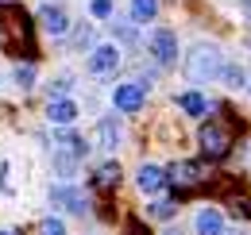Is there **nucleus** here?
<instances>
[{
	"instance_id": "9b49d317",
	"label": "nucleus",
	"mask_w": 251,
	"mask_h": 235,
	"mask_svg": "<svg viewBox=\"0 0 251 235\" xmlns=\"http://www.w3.org/2000/svg\"><path fill=\"white\" fill-rule=\"evenodd\" d=\"M197 235H224V216L217 208H201L197 212Z\"/></svg>"
},
{
	"instance_id": "6ab92c4d",
	"label": "nucleus",
	"mask_w": 251,
	"mask_h": 235,
	"mask_svg": "<svg viewBox=\"0 0 251 235\" xmlns=\"http://www.w3.org/2000/svg\"><path fill=\"white\" fill-rule=\"evenodd\" d=\"M39 235H66V224L50 216V220H43V224H39Z\"/></svg>"
},
{
	"instance_id": "20e7f679",
	"label": "nucleus",
	"mask_w": 251,
	"mask_h": 235,
	"mask_svg": "<svg viewBox=\"0 0 251 235\" xmlns=\"http://www.w3.org/2000/svg\"><path fill=\"white\" fill-rule=\"evenodd\" d=\"M147 47H151V54H155L158 66H174V62H178V35L170 27H155L151 39H147Z\"/></svg>"
},
{
	"instance_id": "393cba45",
	"label": "nucleus",
	"mask_w": 251,
	"mask_h": 235,
	"mask_svg": "<svg viewBox=\"0 0 251 235\" xmlns=\"http://www.w3.org/2000/svg\"><path fill=\"white\" fill-rule=\"evenodd\" d=\"M248 89H251V77H248Z\"/></svg>"
},
{
	"instance_id": "1a4fd4ad",
	"label": "nucleus",
	"mask_w": 251,
	"mask_h": 235,
	"mask_svg": "<svg viewBox=\"0 0 251 235\" xmlns=\"http://www.w3.org/2000/svg\"><path fill=\"white\" fill-rule=\"evenodd\" d=\"M120 66V50L116 47H97L89 54V73H112Z\"/></svg>"
},
{
	"instance_id": "ddd939ff",
	"label": "nucleus",
	"mask_w": 251,
	"mask_h": 235,
	"mask_svg": "<svg viewBox=\"0 0 251 235\" xmlns=\"http://www.w3.org/2000/svg\"><path fill=\"white\" fill-rule=\"evenodd\" d=\"M47 116H50V123L66 127V123H74V119H77V104H74V100H50Z\"/></svg>"
},
{
	"instance_id": "423d86ee",
	"label": "nucleus",
	"mask_w": 251,
	"mask_h": 235,
	"mask_svg": "<svg viewBox=\"0 0 251 235\" xmlns=\"http://www.w3.org/2000/svg\"><path fill=\"white\" fill-rule=\"evenodd\" d=\"M39 24H43L47 35H66L70 31V16H66V8H58V4H43L39 8Z\"/></svg>"
},
{
	"instance_id": "4468645a",
	"label": "nucleus",
	"mask_w": 251,
	"mask_h": 235,
	"mask_svg": "<svg viewBox=\"0 0 251 235\" xmlns=\"http://www.w3.org/2000/svg\"><path fill=\"white\" fill-rule=\"evenodd\" d=\"M178 108H182L186 116H205V112H209V104H205L201 93H182V96H178Z\"/></svg>"
},
{
	"instance_id": "2eb2a0df",
	"label": "nucleus",
	"mask_w": 251,
	"mask_h": 235,
	"mask_svg": "<svg viewBox=\"0 0 251 235\" xmlns=\"http://www.w3.org/2000/svg\"><path fill=\"white\" fill-rule=\"evenodd\" d=\"M97 139H100V147H104V150H112V147H116V139H120V123H116V119H100Z\"/></svg>"
},
{
	"instance_id": "f257e3e1",
	"label": "nucleus",
	"mask_w": 251,
	"mask_h": 235,
	"mask_svg": "<svg viewBox=\"0 0 251 235\" xmlns=\"http://www.w3.org/2000/svg\"><path fill=\"white\" fill-rule=\"evenodd\" d=\"M0 31H4L8 54H27V58H35V27H31V16L20 4H0Z\"/></svg>"
},
{
	"instance_id": "b1692460",
	"label": "nucleus",
	"mask_w": 251,
	"mask_h": 235,
	"mask_svg": "<svg viewBox=\"0 0 251 235\" xmlns=\"http://www.w3.org/2000/svg\"><path fill=\"white\" fill-rule=\"evenodd\" d=\"M0 235H16V232H0Z\"/></svg>"
},
{
	"instance_id": "f8f14e48",
	"label": "nucleus",
	"mask_w": 251,
	"mask_h": 235,
	"mask_svg": "<svg viewBox=\"0 0 251 235\" xmlns=\"http://www.w3.org/2000/svg\"><path fill=\"white\" fill-rule=\"evenodd\" d=\"M135 181H139V189H143V193H158V189L166 185V170H158V166H139Z\"/></svg>"
},
{
	"instance_id": "4be33fe9",
	"label": "nucleus",
	"mask_w": 251,
	"mask_h": 235,
	"mask_svg": "<svg viewBox=\"0 0 251 235\" xmlns=\"http://www.w3.org/2000/svg\"><path fill=\"white\" fill-rule=\"evenodd\" d=\"M112 12V0H93V16H108Z\"/></svg>"
},
{
	"instance_id": "dca6fc26",
	"label": "nucleus",
	"mask_w": 251,
	"mask_h": 235,
	"mask_svg": "<svg viewBox=\"0 0 251 235\" xmlns=\"http://www.w3.org/2000/svg\"><path fill=\"white\" fill-rule=\"evenodd\" d=\"M116 181H120V166H116V162H104V166L97 170V177H93L97 189H112Z\"/></svg>"
},
{
	"instance_id": "aec40b11",
	"label": "nucleus",
	"mask_w": 251,
	"mask_h": 235,
	"mask_svg": "<svg viewBox=\"0 0 251 235\" xmlns=\"http://www.w3.org/2000/svg\"><path fill=\"white\" fill-rule=\"evenodd\" d=\"M151 216H155V220H170V216H174V205H170V201H158V205L151 208Z\"/></svg>"
},
{
	"instance_id": "6e6552de",
	"label": "nucleus",
	"mask_w": 251,
	"mask_h": 235,
	"mask_svg": "<svg viewBox=\"0 0 251 235\" xmlns=\"http://www.w3.org/2000/svg\"><path fill=\"white\" fill-rule=\"evenodd\" d=\"M166 177H170L174 185L189 189V185H201V181H205V166H201V162H178Z\"/></svg>"
},
{
	"instance_id": "5701e85b",
	"label": "nucleus",
	"mask_w": 251,
	"mask_h": 235,
	"mask_svg": "<svg viewBox=\"0 0 251 235\" xmlns=\"http://www.w3.org/2000/svg\"><path fill=\"white\" fill-rule=\"evenodd\" d=\"M240 8H244V12L251 16V0H240Z\"/></svg>"
},
{
	"instance_id": "a211bd4d",
	"label": "nucleus",
	"mask_w": 251,
	"mask_h": 235,
	"mask_svg": "<svg viewBox=\"0 0 251 235\" xmlns=\"http://www.w3.org/2000/svg\"><path fill=\"white\" fill-rule=\"evenodd\" d=\"M220 77L228 81V89H244V85H248V73H244L240 66H224V70H220Z\"/></svg>"
},
{
	"instance_id": "f03ea898",
	"label": "nucleus",
	"mask_w": 251,
	"mask_h": 235,
	"mask_svg": "<svg viewBox=\"0 0 251 235\" xmlns=\"http://www.w3.org/2000/svg\"><path fill=\"white\" fill-rule=\"evenodd\" d=\"M220 70H224V54H220L217 47H193V54L186 58V73L189 81H217Z\"/></svg>"
},
{
	"instance_id": "412c9836",
	"label": "nucleus",
	"mask_w": 251,
	"mask_h": 235,
	"mask_svg": "<svg viewBox=\"0 0 251 235\" xmlns=\"http://www.w3.org/2000/svg\"><path fill=\"white\" fill-rule=\"evenodd\" d=\"M16 81H20V85L27 89V85L35 81V70H31V66H16Z\"/></svg>"
},
{
	"instance_id": "f3484780",
	"label": "nucleus",
	"mask_w": 251,
	"mask_h": 235,
	"mask_svg": "<svg viewBox=\"0 0 251 235\" xmlns=\"http://www.w3.org/2000/svg\"><path fill=\"white\" fill-rule=\"evenodd\" d=\"M155 16H158V0H131V20L147 24V20H155Z\"/></svg>"
},
{
	"instance_id": "7ed1b4c3",
	"label": "nucleus",
	"mask_w": 251,
	"mask_h": 235,
	"mask_svg": "<svg viewBox=\"0 0 251 235\" xmlns=\"http://www.w3.org/2000/svg\"><path fill=\"white\" fill-rule=\"evenodd\" d=\"M81 154H85V139H77V135H58L54 139V166H58L62 177H74Z\"/></svg>"
},
{
	"instance_id": "9d476101",
	"label": "nucleus",
	"mask_w": 251,
	"mask_h": 235,
	"mask_svg": "<svg viewBox=\"0 0 251 235\" xmlns=\"http://www.w3.org/2000/svg\"><path fill=\"white\" fill-rule=\"evenodd\" d=\"M50 201L58 208H66V212H85V197H81L74 185H58V189L50 193Z\"/></svg>"
},
{
	"instance_id": "0eeeda50",
	"label": "nucleus",
	"mask_w": 251,
	"mask_h": 235,
	"mask_svg": "<svg viewBox=\"0 0 251 235\" xmlns=\"http://www.w3.org/2000/svg\"><path fill=\"white\" fill-rule=\"evenodd\" d=\"M143 85H116V93H112V104L120 108V112H139L143 108Z\"/></svg>"
},
{
	"instance_id": "39448f33",
	"label": "nucleus",
	"mask_w": 251,
	"mask_h": 235,
	"mask_svg": "<svg viewBox=\"0 0 251 235\" xmlns=\"http://www.w3.org/2000/svg\"><path fill=\"white\" fill-rule=\"evenodd\" d=\"M201 150H205L209 158H224V154L232 150V135L220 127L217 119H209V123L201 127Z\"/></svg>"
}]
</instances>
